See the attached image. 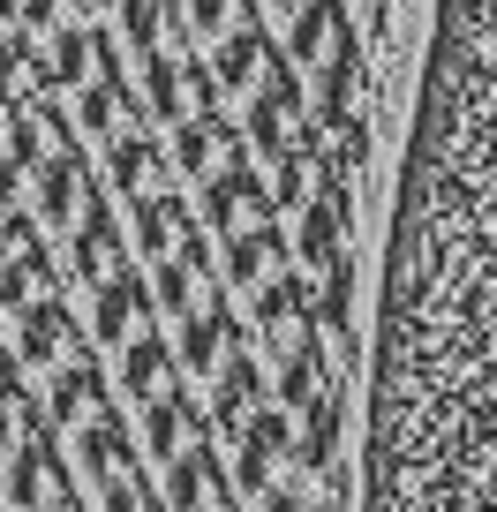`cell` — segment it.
<instances>
[{"label": "cell", "mask_w": 497, "mask_h": 512, "mask_svg": "<svg viewBox=\"0 0 497 512\" xmlns=\"http://www.w3.org/2000/svg\"><path fill=\"white\" fill-rule=\"evenodd\" d=\"M23 181H31V204H23V211H31L46 234H61V241L76 234L83 219H98V211H106V204H98V181H91V166H83L76 144L46 151V159H38Z\"/></svg>", "instance_id": "1"}, {"label": "cell", "mask_w": 497, "mask_h": 512, "mask_svg": "<svg viewBox=\"0 0 497 512\" xmlns=\"http://www.w3.org/2000/svg\"><path fill=\"white\" fill-rule=\"evenodd\" d=\"M347 226H354V189H339V181H317V189H309V204L294 211V234H287L294 272L332 279L339 264H347Z\"/></svg>", "instance_id": "2"}, {"label": "cell", "mask_w": 497, "mask_h": 512, "mask_svg": "<svg viewBox=\"0 0 497 512\" xmlns=\"http://www.w3.org/2000/svg\"><path fill=\"white\" fill-rule=\"evenodd\" d=\"M241 159H249V136H241L226 113H189V121H174V174L189 181V189H211V181L234 174Z\"/></svg>", "instance_id": "3"}, {"label": "cell", "mask_w": 497, "mask_h": 512, "mask_svg": "<svg viewBox=\"0 0 497 512\" xmlns=\"http://www.w3.org/2000/svg\"><path fill=\"white\" fill-rule=\"evenodd\" d=\"M196 211L181 204V196H136V211H129V249H136V264H174V256H204V241H196Z\"/></svg>", "instance_id": "4"}, {"label": "cell", "mask_w": 497, "mask_h": 512, "mask_svg": "<svg viewBox=\"0 0 497 512\" xmlns=\"http://www.w3.org/2000/svg\"><path fill=\"white\" fill-rule=\"evenodd\" d=\"M196 219H204L219 241H234V234H249V226L279 219L272 189H264V166H249V159H241L234 174H219L211 189H196Z\"/></svg>", "instance_id": "5"}, {"label": "cell", "mask_w": 497, "mask_h": 512, "mask_svg": "<svg viewBox=\"0 0 497 512\" xmlns=\"http://www.w3.org/2000/svg\"><path fill=\"white\" fill-rule=\"evenodd\" d=\"M287 452H294V415H287L279 400H264L257 415L234 430V490H241V497H264Z\"/></svg>", "instance_id": "6"}, {"label": "cell", "mask_w": 497, "mask_h": 512, "mask_svg": "<svg viewBox=\"0 0 497 512\" xmlns=\"http://www.w3.org/2000/svg\"><path fill=\"white\" fill-rule=\"evenodd\" d=\"M151 317H159V294H151V279H136V272H113V279H98L91 287V339L98 347H129V339H144L151 332Z\"/></svg>", "instance_id": "7"}, {"label": "cell", "mask_w": 497, "mask_h": 512, "mask_svg": "<svg viewBox=\"0 0 497 512\" xmlns=\"http://www.w3.org/2000/svg\"><path fill=\"white\" fill-rule=\"evenodd\" d=\"M0 467H8V475H0V505L8 512H46L53 497H68V452L53 445L46 430H38L16 460H0Z\"/></svg>", "instance_id": "8"}, {"label": "cell", "mask_w": 497, "mask_h": 512, "mask_svg": "<svg viewBox=\"0 0 497 512\" xmlns=\"http://www.w3.org/2000/svg\"><path fill=\"white\" fill-rule=\"evenodd\" d=\"M0 339L16 354V369H61V347H68V302L61 294H31L16 317H0Z\"/></svg>", "instance_id": "9"}, {"label": "cell", "mask_w": 497, "mask_h": 512, "mask_svg": "<svg viewBox=\"0 0 497 512\" xmlns=\"http://www.w3.org/2000/svg\"><path fill=\"white\" fill-rule=\"evenodd\" d=\"M68 467H76L91 490L136 475L129 467V415H121V407H98L91 422H76V430H68Z\"/></svg>", "instance_id": "10"}, {"label": "cell", "mask_w": 497, "mask_h": 512, "mask_svg": "<svg viewBox=\"0 0 497 512\" xmlns=\"http://www.w3.org/2000/svg\"><path fill=\"white\" fill-rule=\"evenodd\" d=\"M226 497H241V490H234V475L219 467L211 437H204V445H189L181 460H166V512H219Z\"/></svg>", "instance_id": "11"}, {"label": "cell", "mask_w": 497, "mask_h": 512, "mask_svg": "<svg viewBox=\"0 0 497 512\" xmlns=\"http://www.w3.org/2000/svg\"><path fill=\"white\" fill-rule=\"evenodd\" d=\"M234 347H249V332H241V317L226 302H204L189 324H181V377H196V384H211L219 377V362Z\"/></svg>", "instance_id": "12"}, {"label": "cell", "mask_w": 497, "mask_h": 512, "mask_svg": "<svg viewBox=\"0 0 497 512\" xmlns=\"http://www.w3.org/2000/svg\"><path fill=\"white\" fill-rule=\"evenodd\" d=\"M226 249V264H219V287H234V294H257V287H272L279 272H287V234H279L272 219L264 226H249V234H234V241H219Z\"/></svg>", "instance_id": "13"}, {"label": "cell", "mask_w": 497, "mask_h": 512, "mask_svg": "<svg viewBox=\"0 0 497 512\" xmlns=\"http://www.w3.org/2000/svg\"><path fill=\"white\" fill-rule=\"evenodd\" d=\"M53 76H46V38L38 31H8L0 38V121L23 106H46Z\"/></svg>", "instance_id": "14"}, {"label": "cell", "mask_w": 497, "mask_h": 512, "mask_svg": "<svg viewBox=\"0 0 497 512\" xmlns=\"http://www.w3.org/2000/svg\"><path fill=\"white\" fill-rule=\"evenodd\" d=\"M113 362H121V392H129V407H151V400H166L174 384H189V377H181V347L159 339V332L129 339Z\"/></svg>", "instance_id": "15"}, {"label": "cell", "mask_w": 497, "mask_h": 512, "mask_svg": "<svg viewBox=\"0 0 497 512\" xmlns=\"http://www.w3.org/2000/svg\"><path fill=\"white\" fill-rule=\"evenodd\" d=\"M204 430H211V407H196L189 400V384H174V392H166V400H151L144 407V452L151 460H181V452L189 445H204Z\"/></svg>", "instance_id": "16"}, {"label": "cell", "mask_w": 497, "mask_h": 512, "mask_svg": "<svg viewBox=\"0 0 497 512\" xmlns=\"http://www.w3.org/2000/svg\"><path fill=\"white\" fill-rule=\"evenodd\" d=\"M106 400V377H98V362H83V354H68L61 369H46V422L53 430H76V422H91Z\"/></svg>", "instance_id": "17"}, {"label": "cell", "mask_w": 497, "mask_h": 512, "mask_svg": "<svg viewBox=\"0 0 497 512\" xmlns=\"http://www.w3.org/2000/svg\"><path fill=\"white\" fill-rule=\"evenodd\" d=\"M129 226H113L106 211L98 219H83L76 234H68V279H83V287H98V279H113V272H129Z\"/></svg>", "instance_id": "18"}, {"label": "cell", "mask_w": 497, "mask_h": 512, "mask_svg": "<svg viewBox=\"0 0 497 512\" xmlns=\"http://www.w3.org/2000/svg\"><path fill=\"white\" fill-rule=\"evenodd\" d=\"M121 106H129V76H106V83H83V91L61 98V121L68 136H83V144H106V136H121Z\"/></svg>", "instance_id": "19"}, {"label": "cell", "mask_w": 497, "mask_h": 512, "mask_svg": "<svg viewBox=\"0 0 497 512\" xmlns=\"http://www.w3.org/2000/svg\"><path fill=\"white\" fill-rule=\"evenodd\" d=\"M98 159H106V181L121 196H151V181H159V144H151V128H121V136H106Z\"/></svg>", "instance_id": "20"}, {"label": "cell", "mask_w": 497, "mask_h": 512, "mask_svg": "<svg viewBox=\"0 0 497 512\" xmlns=\"http://www.w3.org/2000/svg\"><path fill=\"white\" fill-rule=\"evenodd\" d=\"M174 16H181V38L219 46V38H234V31L257 23V0H174Z\"/></svg>", "instance_id": "21"}, {"label": "cell", "mask_w": 497, "mask_h": 512, "mask_svg": "<svg viewBox=\"0 0 497 512\" xmlns=\"http://www.w3.org/2000/svg\"><path fill=\"white\" fill-rule=\"evenodd\" d=\"M38 430H46V415H38V407L16 392V377H8V384H0V460H16Z\"/></svg>", "instance_id": "22"}, {"label": "cell", "mask_w": 497, "mask_h": 512, "mask_svg": "<svg viewBox=\"0 0 497 512\" xmlns=\"http://www.w3.org/2000/svg\"><path fill=\"white\" fill-rule=\"evenodd\" d=\"M98 512H144V482H136V475L106 482V490H98Z\"/></svg>", "instance_id": "23"}, {"label": "cell", "mask_w": 497, "mask_h": 512, "mask_svg": "<svg viewBox=\"0 0 497 512\" xmlns=\"http://www.w3.org/2000/svg\"><path fill=\"white\" fill-rule=\"evenodd\" d=\"M257 8H264V16H279V23H294L302 8H317V0H257Z\"/></svg>", "instance_id": "24"}, {"label": "cell", "mask_w": 497, "mask_h": 512, "mask_svg": "<svg viewBox=\"0 0 497 512\" xmlns=\"http://www.w3.org/2000/svg\"><path fill=\"white\" fill-rule=\"evenodd\" d=\"M8 23H16V0H0V38H8Z\"/></svg>", "instance_id": "25"}, {"label": "cell", "mask_w": 497, "mask_h": 512, "mask_svg": "<svg viewBox=\"0 0 497 512\" xmlns=\"http://www.w3.org/2000/svg\"><path fill=\"white\" fill-rule=\"evenodd\" d=\"M46 512H83V505H76V497H53V505H46Z\"/></svg>", "instance_id": "26"}, {"label": "cell", "mask_w": 497, "mask_h": 512, "mask_svg": "<svg viewBox=\"0 0 497 512\" xmlns=\"http://www.w3.org/2000/svg\"><path fill=\"white\" fill-rule=\"evenodd\" d=\"M0 384H8V339H0Z\"/></svg>", "instance_id": "27"}, {"label": "cell", "mask_w": 497, "mask_h": 512, "mask_svg": "<svg viewBox=\"0 0 497 512\" xmlns=\"http://www.w3.org/2000/svg\"><path fill=\"white\" fill-rule=\"evenodd\" d=\"M219 512H249V505H241V497H226V505H219Z\"/></svg>", "instance_id": "28"}, {"label": "cell", "mask_w": 497, "mask_h": 512, "mask_svg": "<svg viewBox=\"0 0 497 512\" xmlns=\"http://www.w3.org/2000/svg\"><path fill=\"white\" fill-rule=\"evenodd\" d=\"M0 512H8V505H0Z\"/></svg>", "instance_id": "29"}]
</instances>
